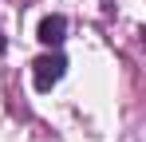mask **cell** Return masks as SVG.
Segmentation results:
<instances>
[{
    "label": "cell",
    "instance_id": "6da1fadb",
    "mask_svg": "<svg viewBox=\"0 0 146 142\" xmlns=\"http://www.w3.org/2000/svg\"><path fill=\"white\" fill-rule=\"evenodd\" d=\"M63 71H67V59H63L59 51L40 55V59L32 63V83H36V91H51V87L63 79Z\"/></svg>",
    "mask_w": 146,
    "mask_h": 142
},
{
    "label": "cell",
    "instance_id": "7a4b0ae2",
    "mask_svg": "<svg viewBox=\"0 0 146 142\" xmlns=\"http://www.w3.org/2000/svg\"><path fill=\"white\" fill-rule=\"evenodd\" d=\"M36 40L44 47H59L63 40H67V20L63 16H44L40 20V32H36Z\"/></svg>",
    "mask_w": 146,
    "mask_h": 142
},
{
    "label": "cell",
    "instance_id": "3957f363",
    "mask_svg": "<svg viewBox=\"0 0 146 142\" xmlns=\"http://www.w3.org/2000/svg\"><path fill=\"white\" fill-rule=\"evenodd\" d=\"M0 51H4V40H0Z\"/></svg>",
    "mask_w": 146,
    "mask_h": 142
}]
</instances>
